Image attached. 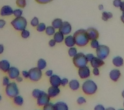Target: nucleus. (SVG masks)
<instances>
[{"label": "nucleus", "instance_id": "obj_1", "mask_svg": "<svg viewBox=\"0 0 124 110\" xmlns=\"http://www.w3.org/2000/svg\"><path fill=\"white\" fill-rule=\"evenodd\" d=\"M76 45L78 47H85L89 43L90 39L87 34V30L79 29L74 33Z\"/></svg>", "mask_w": 124, "mask_h": 110}, {"label": "nucleus", "instance_id": "obj_2", "mask_svg": "<svg viewBox=\"0 0 124 110\" xmlns=\"http://www.w3.org/2000/svg\"><path fill=\"white\" fill-rule=\"evenodd\" d=\"M81 89L83 93L86 95H93L96 93L98 86L93 80H87L81 85Z\"/></svg>", "mask_w": 124, "mask_h": 110}, {"label": "nucleus", "instance_id": "obj_3", "mask_svg": "<svg viewBox=\"0 0 124 110\" xmlns=\"http://www.w3.org/2000/svg\"><path fill=\"white\" fill-rule=\"evenodd\" d=\"M72 62L76 68H81L87 66L88 61L86 58V55L83 52H78L74 57L72 58Z\"/></svg>", "mask_w": 124, "mask_h": 110}, {"label": "nucleus", "instance_id": "obj_4", "mask_svg": "<svg viewBox=\"0 0 124 110\" xmlns=\"http://www.w3.org/2000/svg\"><path fill=\"white\" fill-rule=\"evenodd\" d=\"M11 25L16 31H21L26 29L27 26V21L26 18L22 16L15 17V19H14L11 21Z\"/></svg>", "mask_w": 124, "mask_h": 110}, {"label": "nucleus", "instance_id": "obj_5", "mask_svg": "<svg viewBox=\"0 0 124 110\" xmlns=\"http://www.w3.org/2000/svg\"><path fill=\"white\" fill-rule=\"evenodd\" d=\"M19 91L16 82H10L5 87V94L10 99H13L19 95Z\"/></svg>", "mask_w": 124, "mask_h": 110}, {"label": "nucleus", "instance_id": "obj_6", "mask_svg": "<svg viewBox=\"0 0 124 110\" xmlns=\"http://www.w3.org/2000/svg\"><path fill=\"white\" fill-rule=\"evenodd\" d=\"M29 78L32 82H38L42 77V71L38 68H31L29 71Z\"/></svg>", "mask_w": 124, "mask_h": 110}, {"label": "nucleus", "instance_id": "obj_7", "mask_svg": "<svg viewBox=\"0 0 124 110\" xmlns=\"http://www.w3.org/2000/svg\"><path fill=\"white\" fill-rule=\"evenodd\" d=\"M96 55L98 58H101L102 60H105L107 58V56L110 53V49L107 45H100L96 49Z\"/></svg>", "mask_w": 124, "mask_h": 110}, {"label": "nucleus", "instance_id": "obj_8", "mask_svg": "<svg viewBox=\"0 0 124 110\" xmlns=\"http://www.w3.org/2000/svg\"><path fill=\"white\" fill-rule=\"evenodd\" d=\"M50 97L48 96L47 93L43 92V94L41 95L40 97H39L38 99H36V102L38 106L41 107L44 106L45 105H46V104H48V102H50Z\"/></svg>", "mask_w": 124, "mask_h": 110}, {"label": "nucleus", "instance_id": "obj_9", "mask_svg": "<svg viewBox=\"0 0 124 110\" xmlns=\"http://www.w3.org/2000/svg\"><path fill=\"white\" fill-rule=\"evenodd\" d=\"M78 75L81 79H87L91 76V70L88 66L78 69Z\"/></svg>", "mask_w": 124, "mask_h": 110}, {"label": "nucleus", "instance_id": "obj_10", "mask_svg": "<svg viewBox=\"0 0 124 110\" xmlns=\"http://www.w3.org/2000/svg\"><path fill=\"white\" fill-rule=\"evenodd\" d=\"M59 31L63 33L64 35L69 34L72 31L71 25L68 21H63L62 27L59 29Z\"/></svg>", "mask_w": 124, "mask_h": 110}, {"label": "nucleus", "instance_id": "obj_11", "mask_svg": "<svg viewBox=\"0 0 124 110\" xmlns=\"http://www.w3.org/2000/svg\"><path fill=\"white\" fill-rule=\"evenodd\" d=\"M8 77L12 80L16 79L20 75L19 70L16 67H10V68L7 72Z\"/></svg>", "mask_w": 124, "mask_h": 110}, {"label": "nucleus", "instance_id": "obj_12", "mask_svg": "<svg viewBox=\"0 0 124 110\" xmlns=\"http://www.w3.org/2000/svg\"><path fill=\"white\" fill-rule=\"evenodd\" d=\"M14 10L12 8V7L9 5H5L2 7V8L0 10V15L1 16H9L13 14Z\"/></svg>", "mask_w": 124, "mask_h": 110}, {"label": "nucleus", "instance_id": "obj_13", "mask_svg": "<svg viewBox=\"0 0 124 110\" xmlns=\"http://www.w3.org/2000/svg\"><path fill=\"white\" fill-rule=\"evenodd\" d=\"M60 93V89L59 88V87H56V86H52L51 85L50 87H48V90H47V94L50 97V99L57 97Z\"/></svg>", "mask_w": 124, "mask_h": 110}, {"label": "nucleus", "instance_id": "obj_14", "mask_svg": "<svg viewBox=\"0 0 124 110\" xmlns=\"http://www.w3.org/2000/svg\"><path fill=\"white\" fill-rule=\"evenodd\" d=\"M61 78L57 75H52L50 77H49V82L52 86H56L59 87L61 85Z\"/></svg>", "mask_w": 124, "mask_h": 110}, {"label": "nucleus", "instance_id": "obj_15", "mask_svg": "<svg viewBox=\"0 0 124 110\" xmlns=\"http://www.w3.org/2000/svg\"><path fill=\"white\" fill-rule=\"evenodd\" d=\"M121 76V72L119 69H114L111 70L109 73V78L113 82H117Z\"/></svg>", "mask_w": 124, "mask_h": 110}, {"label": "nucleus", "instance_id": "obj_16", "mask_svg": "<svg viewBox=\"0 0 124 110\" xmlns=\"http://www.w3.org/2000/svg\"><path fill=\"white\" fill-rule=\"evenodd\" d=\"M87 34L89 36V38L90 40H97L99 38V33L98 31H97L96 29L94 28H89L87 30Z\"/></svg>", "mask_w": 124, "mask_h": 110}, {"label": "nucleus", "instance_id": "obj_17", "mask_svg": "<svg viewBox=\"0 0 124 110\" xmlns=\"http://www.w3.org/2000/svg\"><path fill=\"white\" fill-rule=\"evenodd\" d=\"M105 64L104 61L102 59L98 58V56L95 57L93 58V60H91V65L93 68H99L103 66Z\"/></svg>", "mask_w": 124, "mask_h": 110}, {"label": "nucleus", "instance_id": "obj_18", "mask_svg": "<svg viewBox=\"0 0 124 110\" xmlns=\"http://www.w3.org/2000/svg\"><path fill=\"white\" fill-rule=\"evenodd\" d=\"M64 42H65V45L68 47H72L76 45L74 37L72 35H67L64 39Z\"/></svg>", "mask_w": 124, "mask_h": 110}, {"label": "nucleus", "instance_id": "obj_19", "mask_svg": "<svg viewBox=\"0 0 124 110\" xmlns=\"http://www.w3.org/2000/svg\"><path fill=\"white\" fill-rule=\"evenodd\" d=\"M10 68V64L7 60H3L0 61V70L3 73H7Z\"/></svg>", "mask_w": 124, "mask_h": 110}, {"label": "nucleus", "instance_id": "obj_20", "mask_svg": "<svg viewBox=\"0 0 124 110\" xmlns=\"http://www.w3.org/2000/svg\"><path fill=\"white\" fill-rule=\"evenodd\" d=\"M69 86L72 91H77L80 87V84L77 80H72L69 82Z\"/></svg>", "mask_w": 124, "mask_h": 110}, {"label": "nucleus", "instance_id": "obj_21", "mask_svg": "<svg viewBox=\"0 0 124 110\" xmlns=\"http://www.w3.org/2000/svg\"><path fill=\"white\" fill-rule=\"evenodd\" d=\"M112 64L114 65L115 67L116 68H120V67H122L123 66L124 64V59L121 57V56H115L112 59Z\"/></svg>", "mask_w": 124, "mask_h": 110}, {"label": "nucleus", "instance_id": "obj_22", "mask_svg": "<svg viewBox=\"0 0 124 110\" xmlns=\"http://www.w3.org/2000/svg\"><path fill=\"white\" fill-rule=\"evenodd\" d=\"M55 110H69L68 105L64 102H58L54 104Z\"/></svg>", "mask_w": 124, "mask_h": 110}, {"label": "nucleus", "instance_id": "obj_23", "mask_svg": "<svg viewBox=\"0 0 124 110\" xmlns=\"http://www.w3.org/2000/svg\"><path fill=\"white\" fill-rule=\"evenodd\" d=\"M64 36L65 35L62 33H61L60 31L56 32L54 34V40L56 41V43H62L65 39Z\"/></svg>", "mask_w": 124, "mask_h": 110}, {"label": "nucleus", "instance_id": "obj_24", "mask_svg": "<svg viewBox=\"0 0 124 110\" xmlns=\"http://www.w3.org/2000/svg\"><path fill=\"white\" fill-rule=\"evenodd\" d=\"M13 103L17 106H21L24 103V99L21 95H17L16 97L13 98Z\"/></svg>", "mask_w": 124, "mask_h": 110}, {"label": "nucleus", "instance_id": "obj_25", "mask_svg": "<svg viewBox=\"0 0 124 110\" xmlns=\"http://www.w3.org/2000/svg\"><path fill=\"white\" fill-rule=\"evenodd\" d=\"M63 21H62V19L60 18H56L54 19L52 22V26L54 27L55 29H60V28L62 27Z\"/></svg>", "mask_w": 124, "mask_h": 110}, {"label": "nucleus", "instance_id": "obj_26", "mask_svg": "<svg viewBox=\"0 0 124 110\" xmlns=\"http://www.w3.org/2000/svg\"><path fill=\"white\" fill-rule=\"evenodd\" d=\"M46 67V62L44 59L41 58L38 61V64H37V68H38L41 71L45 69Z\"/></svg>", "mask_w": 124, "mask_h": 110}, {"label": "nucleus", "instance_id": "obj_27", "mask_svg": "<svg viewBox=\"0 0 124 110\" xmlns=\"http://www.w3.org/2000/svg\"><path fill=\"white\" fill-rule=\"evenodd\" d=\"M101 18L103 21H107L108 19H111L113 16L111 12H103L102 14H101Z\"/></svg>", "mask_w": 124, "mask_h": 110}, {"label": "nucleus", "instance_id": "obj_28", "mask_svg": "<svg viewBox=\"0 0 124 110\" xmlns=\"http://www.w3.org/2000/svg\"><path fill=\"white\" fill-rule=\"evenodd\" d=\"M43 92H44V91H41L40 89H34L32 91V97H34V99H37L39 97H40L41 95H42Z\"/></svg>", "mask_w": 124, "mask_h": 110}, {"label": "nucleus", "instance_id": "obj_29", "mask_svg": "<svg viewBox=\"0 0 124 110\" xmlns=\"http://www.w3.org/2000/svg\"><path fill=\"white\" fill-rule=\"evenodd\" d=\"M56 29H54V27L52 26H48V27H46V29H45V33L46 34V35L48 36H52L54 35L56 33Z\"/></svg>", "mask_w": 124, "mask_h": 110}, {"label": "nucleus", "instance_id": "obj_30", "mask_svg": "<svg viewBox=\"0 0 124 110\" xmlns=\"http://www.w3.org/2000/svg\"><path fill=\"white\" fill-rule=\"evenodd\" d=\"M68 54L69 55V56L73 58L74 56L78 54V51L76 48L74 47H70V49L68 51Z\"/></svg>", "mask_w": 124, "mask_h": 110}, {"label": "nucleus", "instance_id": "obj_31", "mask_svg": "<svg viewBox=\"0 0 124 110\" xmlns=\"http://www.w3.org/2000/svg\"><path fill=\"white\" fill-rule=\"evenodd\" d=\"M16 5L19 8H25L27 3H26V0H16Z\"/></svg>", "mask_w": 124, "mask_h": 110}, {"label": "nucleus", "instance_id": "obj_32", "mask_svg": "<svg viewBox=\"0 0 124 110\" xmlns=\"http://www.w3.org/2000/svg\"><path fill=\"white\" fill-rule=\"evenodd\" d=\"M43 110H55L54 104L51 102H48L44 106H43Z\"/></svg>", "mask_w": 124, "mask_h": 110}, {"label": "nucleus", "instance_id": "obj_33", "mask_svg": "<svg viewBox=\"0 0 124 110\" xmlns=\"http://www.w3.org/2000/svg\"><path fill=\"white\" fill-rule=\"evenodd\" d=\"M46 25L45 24L43 23H39V25L36 27V30L38 32H43V31H45V29H46Z\"/></svg>", "mask_w": 124, "mask_h": 110}, {"label": "nucleus", "instance_id": "obj_34", "mask_svg": "<svg viewBox=\"0 0 124 110\" xmlns=\"http://www.w3.org/2000/svg\"><path fill=\"white\" fill-rule=\"evenodd\" d=\"M90 45H91V47L92 48L96 49L100 45V43H99V42L97 40H91V43H90Z\"/></svg>", "mask_w": 124, "mask_h": 110}, {"label": "nucleus", "instance_id": "obj_35", "mask_svg": "<svg viewBox=\"0 0 124 110\" xmlns=\"http://www.w3.org/2000/svg\"><path fill=\"white\" fill-rule=\"evenodd\" d=\"M13 14L15 16V17H21V16H22V14H23V10L20 9V8L15 9L14 10Z\"/></svg>", "mask_w": 124, "mask_h": 110}, {"label": "nucleus", "instance_id": "obj_36", "mask_svg": "<svg viewBox=\"0 0 124 110\" xmlns=\"http://www.w3.org/2000/svg\"><path fill=\"white\" fill-rule=\"evenodd\" d=\"M21 36L23 38L27 39L30 36V32L29 31L26 30V29H24L23 31H21Z\"/></svg>", "mask_w": 124, "mask_h": 110}, {"label": "nucleus", "instance_id": "obj_37", "mask_svg": "<svg viewBox=\"0 0 124 110\" xmlns=\"http://www.w3.org/2000/svg\"><path fill=\"white\" fill-rule=\"evenodd\" d=\"M39 19L38 17H33L32 19V20H31V25L32 26V27H37L38 25H39Z\"/></svg>", "mask_w": 124, "mask_h": 110}, {"label": "nucleus", "instance_id": "obj_38", "mask_svg": "<svg viewBox=\"0 0 124 110\" xmlns=\"http://www.w3.org/2000/svg\"><path fill=\"white\" fill-rule=\"evenodd\" d=\"M86 102H87L86 99H85L83 97H78L77 99V103H78V104H79V105L84 104L86 103Z\"/></svg>", "mask_w": 124, "mask_h": 110}, {"label": "nucleus", "instance_id": "obj_39", "mask_svg": "<svg viewBox=\"0 0 124 110\" xmlns=\"http://www.w3.org/2000/svg\"><path fill=\"white\" fill-rule=\"evenodd\" d=\"M10 83V78L8 76H4L3 78V85L6 87Z\"/></svg>", "mask_w": 124, "mask_h": 110}, {"label": "nucleus", "instance_id": "obj_40", "mask_svg": "<svg viewBox=\"0 0 124 110\" xmlns=\"http://www.w3.org/2000/svg\"><path fill=\"white\" fill-rule=\"evenodd\" d=\"M122 2V0H114L113 1V5L116 8H120Z\"/></svg>", "mask_w": 124, "mask_h": 110}, {"label": "nucleus", "instance_id": "obj_41", "mask_svg": "<svg viewBox=\"0 0 124 110\" xmlns=\"http://www.w3.org/2000/svg\"><path fill=\"white\" fill-rule=\"evenodd\" d=\"M69 80L67 78H62V81H61V85L64 87V86H65L67 84H69Z\"/></svg>", "mask_w": 124, "mask_h": 110}, {"label": "nucleus", "instance_id": "obj_42", "mask_svg": "<svg viewBox=\"0 0 124 110\" xmlns=\"http://www.w3.org/2000/svg\"><path fill=\"white\" fill-rule=\"evenodd\" d=\"M105 108L102 104H98L94 107V110H105Z\"/></svg>", "mask_w": 124, "mask_h": 110}, {"label": "nucleus", "instance_id": "obj_43", "mask_svg": "<svg viewBox=\"0 0 124 110\" xmlns=\"http://www.w3.org/2000/svg\"><path fill=\"white\" fill-rule=\"evenodd\" d=\"M35 1L39 4H46L51 2L52 0H35Z\"/></svg>", "mask_w": 124, "mask_h": 110}, {"label": "nucleus", "instance_id": "obj_44", "mask_svg": "<svg viewBox=\"0 0 124 110\" xmlns=\"http://www.w3.org/2000/svg\"><path fill=\"white\" fill-rule=\"evenodd\" d=\"M86 58H87V60L88 62H91V60H93V58H94V54H91V53H89V54H86Z\"/></svg>", "mask_w": 124, "mask_h": 110}, {"label": "nucleus", "instance_id": "obj_45", "mask_svg": "<svg viewBox=\"0 0 124 110\" xmlns=\"http://www.w3.org/2000/svg\"><path fill=\"white\" fill-rule=\"evenodd\" d=\"M21 74H22V76H23V78H29V71H23L21 72Z\"/></svg>", "mask_w": 124, "mask_h": 110}, {"label": "nucleus", "instance_id": "obj_46", "mask_svg": "<svg viewBox=\"0 0 124 110\" xmlns=\"http://www.w3.org/2000/svg\"><path fill=\"white\" fill-rule=\"evenodd\" d=\"M93 73L94 76H98L100 75V70L98 68H94L93 70Z\"/></svg>", "mask_w": 124, "mask_h": 110}, {"label": "nucleus", "instance_id": "obj_47", "mask_svg": "<svg viewBox=\"0 0 124 110\" xmlns=\"http://www.w3.org/2000/svg\"><path fill=\"white\" fill-rule=\"evenodd\" d=\"M56 41L54 40V39L50 40L49 41V42H48V45H49V46H50V47H53L55 46V45H56Z\"/></svg>", "mask_w": 124, "mask_h": 110}, {"label": "nucleus", "instance_id": "obj_48", "mask_svg": "<svg viewBox=\"0 0 124 110\" xmlns=\"http://www.w3.org/2000/svg\"><path fill=\"white\" fill-rule=\"evenodd\" d=\"M6 25V21L4 19H0V29H3Z\"/></svg>", "mask_w": 124, "mask_h": 110}, {"label": "nucleus", "instance_id": "obj_49", "mask_svg": "<svg viewBox=\"0 0 124 110\" xmlns=\"http://www.w3.org/2000/svg\"><path fill=\"white\" fill-rule=\"evenodd\" d=\"M52 75H53V71H52V70H48V71H46L45 72V75H46V76L50 77Z\"/></svg>", "mask_w": 124, "mask_h": 110}, {"label": "nucleus", "instance_id": "obj_50", "mask_svg": "<svg viewBox=\"0 0 124 110\" xmlns=\"http://www.w3.org/2000/svg\"><path fill=\"white\" fill-rule=\"evenodd\" d=\"M120 8L122 12H124V1L122 2L121 5H120Z\"/></svg>", "mask_w": 124, "mask_h": 110}, {"label": "nucleus", "instance_id": "obj_51", "mask_svg": "<svg viewBox=\"0 0 124 110\" xmlns=\"http://www.w3.org/2000/svg\"><path fill=\"white\" fill-rule=\"evenodd\" d=\"M4 51V46L3 45L0 44V54H1Z\"/></svg>", "mask_w": 124, "mask_h": 110}, {"label": "nucleus", "instance_id": "obj_52", "mask_svg": "<svg viewBox=\"0 0 124 110\" xmlns=\"http://www.w3.org/2000/svg\"><path fill=\"white\" fill-rule=\"evenodd\" d=\"M16 80V81H17V82H21L23 81V78L21 77L20 76H19Z\"/></svg>", "mask_w": 124, "mask_h": 110}, {"label": "nucleus", "instance_id": "obj_53", "mask_svg": "<svg viewBox=\"0 0 124 110\" xmlns=\"http://www.w3.org/2000/svg\"><path fill=\"white\" fill-rule=\"evenodd\" d=\"M120 19H121V21H122V23H124V12H122V14L120 17Z\"/></svg>", "mask_w": 124, "mask_h": 110}, {"label": "nucleus", "instance_id": "obj_54", "mask_svg": "<svg viewBox=\"0 0 124 110\" xmlns=\"http://www.w3.org/2000/svg\"><path fill=\"white\" fill-rule=\"evenodd\" d=\"M98 8L99 10H103V5H100L98 6Z\"/></svg>", "mask_w": 124, "mask_h": 110}, {"label": "nucleus", "instance_id": "obj_55", "mask_svg": "<svg viewBox=\"0 0 124 110\" xmlns=\"http://www.w3.org/2000/svg\"><path fill=\"white\" fill-rule=\"evenodd\" d=\"M105 110H116L114 108H112V107H108L107 108L105 109Z\"/></svg>", "mask_w": 124, "mask_h": 110}, {"label": "nucleus", "instance_id": "obj_56", "mask_svg": "<svg viewBox=\"0 0 124 110\" xmlns=\"http://www.w3.org/2000/svg\"><path fill=\"white\" fill-rule=\"evenodd\" d=\"M122 97H123V98H124V90L123 91H122Z\"/></svg>", "mask_w": 124, "mask_h": 110}, {"label": "nucleus", "instance_id": "obj_57", "mask_svg": "<svg viewBox=\"0 0 124 110\" xmlns=\"http://www.w3.org/2000/svg\"><path fill=\"white\" fill-rule=\"evenodd\" d=\"M1 100H2V96L1 95H0V102L1 101Z\"/></svg>", "mask_w": 124, "mask_h": 110}, {"label": "nucleus", "instance_id": "obj_58", "mask_svg": "<svg viewBox=\"0 0 124 110\" xmlns=\"http://www.w3.org/2000/svg\"><path fill=\"white\" fill-rule=\"evenodd\" d=\"M124 110V109H119V110Z\"/></svg>", "mask_w": 124, "mask_h": 110}, {"label": "nucleus", "instance_id": "obj_59", "mask_svg": "<svg viewBox=\"0 0 124 110\" xmlns=\"http://www.w3.org/2000/svg\"><path fill=\"white\" fill-rule=\"evenodd\" d=\"M123 106H124V104H123Z\"/></svg>", "mask_w": 124, "mask_h": 110}]
</instances>
